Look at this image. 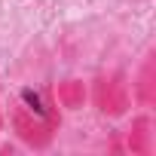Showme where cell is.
Segmentation results:
<instances>
[{
  "label": "cell",
  "mask_w": 156,
  "mask_h": 156,
  "mask_svg": "<svg viewBox=\"0 0 156 156\" xmlns=\"http://www.w3.org/2000/svg\"><path fill=\"white\" fill-rule=\"evenodd\" d=\"M12 126H16L19 138H22L25 144H31V147H46V144L52 141V135H55V126L34 119V116H31V113H25L22 107H16V110H12Z\"/></svg>",
  "instance_id": "obj_1"
},
{
  "label": "cell",
  "mask_w": 156,
  "mask_h": 156,
  "mask_svg": "<svg viewBox=\"0 0 156 156\" xmlns=\"http://www.w3.org/2000/svg\"><path fill=\"white\" fill-rule=\"evenodd\" d=\"M95 101H98V107H101L104 113H110V116L126 113V107H129L126 83L119 80V76H107V80H101L98 89H95Z\"/></svg>",
  "instance_id": "obj_2"
},
{
  "label": "cell",
  "mask_w": 156,
  "mask_h": 156,
  "mask_svg": "<svg viewBox=\"0 0 156 156\" xmlns=\"http://www.w3.org/2000/svg\"><path fill=\"white\" fill-rule=\"evenodd\" d=\"M16 107H22L25 113H31L34 119H40V122H49V126H55L58 129V110H55V104H52V98L46 95V92H40V89H22L19 92V104Z\"/></svg>",
  "instance_id": "obj_3"
},
{
  "label": "cell",
  "mask_w": 156,
  "mask_h": 156,
  "mask_svg": "<svg viewBox=\"0 0 156 156\" xmlns=\"http://www.w3.org/2000/svg\"><path fill=\"white\" fill-rule=\"evenodd\" d=\"M55 98L61 101V107H83V101H86V89H83V83H76V80H67V83H61L58 89H55Z\"/></svg>",
  "instance_id": "obj_4"
},
{
  "label": "cell",
  "mask_w": 156,
  "mask_h": 156,
  "mask_svg": "<svg viewBox=\"0 0 156 156\" xmlns=\"http://www.w3.org/2000/svg\"><path fill=\"white\" fill-rule=\"evenodd\" d=\"M150 122L147 119H138L135 122V132H132V138H129V147L135 150V153H147L150 150V144H147V138H150Z\"/></svg>",
  "instance_id": "obj_5"
},
{
  "label": "cell",
  "mask_w": 156,
  "mask_h": 156,
  "mask_svg": "<svg viewBox=\"0 0 156 156\" xmlns=\"http://www.w3.org/2000/svg\"><path fill=\"white\" fill-rule=\"evenodd\" d=\"M150 76H153V61H147V64H144V70H141V83H138V89H141V101H144V104H150V101H153V92H150V86H153V83H150Z\"/></svg>",
  "instance_id": "obj_6"
}]
</instances>
